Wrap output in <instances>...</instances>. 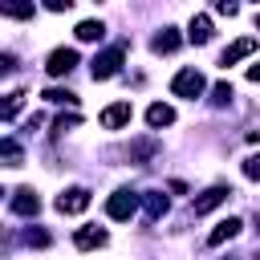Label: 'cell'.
Returning <instances> with one entry per match:
<instances>
[{
  "label": "cell",
  "mask_w": 260,
  "mask_h": 260,
  "mask_svg": "<svg viewBox=\"0 0 260 260\" xmlns=\"http://www.w3.org/2000/svg\"><path fill=\"white\" fill-rule=\"evenodd\" d=\"M45 98H49V102H65V106H77V93H69V89H57V85H53V89H45Z\"/></svg>",
  "instance_id": "20"
},
{
  "label": "cell",
  "mask_w": 260,
  "mask_h": 260,
  "mask_svg": "<svg viewBox=\"0 0 260 260\" xmlns=\"http://www.w3.org/2000/svg\"><path fill=\"white\" fill-rule=\"evenodd\" d=\"M146 122H150L154 130H162V126H171V122H175V110H171V106H162V102H154V106L146 110Z\"/></svg>",
  "instance_id": "12"
},
{
  "label": "cell",
  "mask_w": 260,
  "mask_h": 260,
  "mask_svg": "<svg viewBox=\"0 0 260 260\" xmlns=\"http://www.w3.org/2000/svg\"><path fill=\"white\" fill-rule=\"evenodd\" d=\"M0 154H4L8 167H20V146H16V138H4V142H0Z\"/></svg>",
  "instance_id": "18"
},
{
  "label": "cell",
  "mask_w": 260,
  "mask_h": 260,
  "mask_svg": "<svg viewBox=\"0 0 260 260\" xmlns=\"http://www.w3.org/2000/svg\"><path fill=\"white\" fill-rule=\"evenodd\" d=\"M37 207H41V199H37L32 187H20V191L12 195V211H16V215H37Z\"/></svg>",
  "instance_id": "10"
},
{
  "label": "cell",
  "mask_w": 260,
  "mask_h": 260,
  "mask_svg": "<svg viewBox=\"0 0 260 260\" xmlns=\"http://www.w3.org/2000/svg\"><path fill=\"white\" fill-rule=\"evenodd\" d=\"M20 98H24V93H20V89H16V93H8V98H4V110H0V118H4V122H12V118H16V110H20Z\"/></svg>",
  "instance_id": "19"
},
{
  "label": "cell",
  "mask_w": 260,
  "mask_h": 260,
  "mask_svg": "<svg viewBox=\"0 0 260 260\" xmlns=\"http://www.w3.org/2000/svg\"><path fill=\"white\" fill-rule=\"evenodd\" d=\"M228 195H232L228 187H207V191H203V195H199L191 207H195V215H207V211H215L219 203H228Z\"/></svg>",
  "instance_id": "6"
},
{
  "label": "cell",
  "mask_w": 260,
  "mask_h": 260,
  "mask_svg": "<svg viewBox=\"0 0 260 260\" xmlns=\"http://www.w3.org/2000/svg\"><path fill=\"white\" fill-rule=\"evenodd\" d=\"M211 102H215V106H228V102H232V85H228V81H219V85L211 89Z\"/></svg>",
  "instance_id": "21"
},
{
  "label": "cell",
  "mask_w": 260,
  "mask_h": 260,
  "mask_svg": "<svg viewBox=\"0 0 260 260\" xmlns=\"http://www.w3.org/2000/svg\"><path fill=\"white\" fill-rule=\"evenodd\" d=\"M179 41H183V37H179L175 28H162V32L150 41V49H154V53H175V49H179Z\"/></svg>",
  "instance_id": "14"
},
{
  "label": "cell",
  "mask_w": 260,
  "mask_h": 260,
  "mask_svg": "<svg viewBox=\"0 0 260 260\" xmlns=\"http://www.w3.org/2000/svg\"><path fill=\"white\" fill-rule=\"evenodd\" d=\"M195 45H207L211 41V16H191V32H187Z\"/></svg>",
  "instance_id": "13"
},
{
  "label": "cell",
  "mask_w": 260,
  "mask_h": 260,
  "mask_svg": "<svg viewBox=\"0 0 260 260\" xmlns=\"http://www.w3.org/2000/svg\"><path fill=\"white\" fill-rule=\"evenodd\" d=\"M142 203H146V219H162L167 215V195L162 191H150Z\"/></svg>",
  "instance_id": "15"
},
{
  "label": "cell",
  "mask_w": 260,
  "mask_h": 260,
  "mask_svg": "<svg viewBox=\"0 0 260 260\" xmlns=\"http://www.w3.org/2000/svg\"><path fill=\"white\" fill-rule=\"evenodd\" d=\"M248 81H260V65H252V69H248Z\"/></svg>",
  "instance_id": "28"
},
{
  "label": "cell",
  "mask_w": 260,
  "mask_h": 260,
  "mask_svg": "<svg viewBox=\"0 0 260 260\" xmlns=\"http://www.w3.org/2000/svg\"><path fill=\"white\" fill-rule=\"evenodd\" d=\"M77 122H81L77 114H69V118H57V134H61V130H69V126H77Z\"/></svg>",
  "instance_id": "24"
},
{
  "label": "cell",
  "mask_w": 260,
  "mask_h": 260,
  "mask_svg": "<svg viewBox=\"0 0 260 260\" xmlns=\"http://www.w3.org/2000/svg\"><path fill=\"white\" fill-rule=\"evenodd\" d=\"M244 179H260V154H248L244 158Z\"/></svg>",
  "instance_id": "22"
},
{
  "label": "cell",
  "mask_w": 260,
  "mask_h": 260,
  "mask_svg": "<svg viewBox=\"0 0 260 260\" xmlns=\"http://www.w3.org/2000/svg\"><path fill=\"white\" fill-rule=\"evenodd\" d=\"M215 12H219V16H236V12H240V8H236V4H228V0H223V4H215Z\"/></svg>",
  "instance_id": "26"
},
{
  "label": "cell",
  "mask_w": 260,
  "mask_h": 260,
  "mask_svg": "<svg viewBox=\"0 0 260 260\" xmlns=\"http://www.w3.org/2000/svg\"><path fill=\"white\" fill-rule=\"evenodd\" d=\"M0 12H4V16H16V20H24V16H32V4H24V0H12V4H0Z\"/></svg>",
  "instance_id": "17"
},
{
  "label": "cell",
  "mask_w": 260,
  "mask_h": 260,
  "mask_svg": "<svg viewBox=\"0 0 260 260\" xmlns=\"http://www.w3.org/2000/svg\"><path fill=\"white\" fill-rule=\"evenodd\" d=\"M134 211H138V195H134V191H126V187H122V191H114V195H110V203H106V215H110V219H130Z\"/></svg>",
  "instance_id": "3"
},
{
  "label": "cell",
  "mask_w": 260,
  "mask_h": 260,
  "mask_svg": "<svg viewBox=\"0 0 260 260\" xmlns=\"http://www.w3.org/2000/svg\"><path fill=\"white\" fill-rule=\"evenodd\" d=\"M106 240H110V236H106L102 228H81V232L73 236V244H77L81 252H89V248H106Z\"/></svg>",
  "instance_id": "11"
},
{
  "label": "cell",
  "mask_w": 260,
  "mask_h": 260,
  "mask_svg": "<svg viewBox=\"0 0 260 260\" xmlns=\"http://www.w3.org/2000/svg\"><path fill=\"white\" fill-rule=\"evenodd\" d=\"M126 122H130V102H114V106L102 110V126L106 130H122Z\"/></svg>",
  "instance_id": "8"
},
{
  "label": "cell",
  "mask_w": 260,
  "mask_h": 260,
  "mask_svg": "<svg viewBox=\"0 0 260 260\" xmlns=\"http://www.w3.org/2000/svg\"><path fill=\"white\" fill-rule=\"evenodd\" d=\"M240 228H244V223H240L236 215H228V219H219V223H215V232L207 236V244H211V248H219V244L236 240V236H240Z\"/></svg>",
  "instance_id": "9"
},
{
  "label": "cell",
  "mask_w": 260,
  "mask_h": 260,
  "mask_svg": "<svg viewBox=\"0 0 260 260\" xmlns=\"http://www.w3.org/2000/svg\"><path fill=\"white\" fill-rule=\"evenodd\" d=\"M203 85H207V81H203L199 69H179L175 81H171V93H175V98H199Z\"/></svg>",
  "instance_id": "2"
},
{
  "label": "cell",
  "mask_w": 260,
  "mask_h": 260,
  "mask_svg": "<svg viewBox=\"0 0 260 260\" xmlns=\"http://www.w3.org/2000/svg\"><path fill=\"white\" fill-rule=\"evenodd\" d=\"M12 65H16V57H12V53H4V57H0V73H12Z\"/></svg>",
  "instance_id": "27"
},
{
  "label": "cell",
  "mask_w": 260,
  "mask_h": 260,
  "mask_svg": "<svg viewBox=\"0 0 260 260\" xmlns=\"http://www.w3.org/2000/svg\"><path fill=\"white\" fill-rule=\"evenodd\" d=\"M45 8H49V12H69V0H49Z\"/></svg>",
  "instance_id": "25"
},
{
  "label": "cell",
  "mask_w": 260,
  "mask_h": 260,
  "mask_svg": "<svg viewBox=\"0 0 260 260\" xmlns=\"http://www.w3.org/2000/svg\"><path fill=\"white\" fill-rule=\"evenodd\" d=\"M122 53H126V45H114V49L98 53V57L89 61V73H93V81H110V77L122 69Z\"/></svg>",
  "instance_id": "1"
},
{
  "label": "cell",
  "mask_w": 260,
  "mask_h": 260,
  "mask_svg": "<svg viewBox=\"0 0 260 260\" xmlns=\"http://www.w3.org/2000/svg\"><path fill=\"white\" fill-rule=\"evenodd\" d=\"M89 207V191L85 187H69L65 195H57V211L61 215H81Z\"/></svg>",
  "instance_id": "4"
},
{
  "label": "cell",
  "mask_w": 260,
  "mask_h": 260,
  "mask_svg": "<svg viewBox=\"0 0 260 260\" xmlns=\"http://www.w3.org/2000/svg\"><path fill=\"white\" fill-rule=\"evenodd\" d=\"M73 65H77V49H53V53H49V65H45V69H49L53 77H61V73H69Z\"/></svg>",
  "instance_id": "7"
},
{
  "label": "cell",
  "mask_w": 260,
  "mask_h": 260,
  "mask_svg": "<svg viewBox=\"0 0 260 260\" xmlns=\"http://www.w3.org/2000/svg\"><path fill=\"white\" fill-rule=\"evenodd\" d=\"M256 24H260V12H256Z\"/></svg>",
  "instance_id": "29"
},
{
  "label": "cell",
  "mask_w": 260,
  "mask_h": 260,
  "mask_svg": "<svg viewBox=\"0 0 260 260\" xmlns=\"http://www.w3.org/2000/svg\"><path fill=\"white\" fill-rule=\"evenodd\" d=\"M102 32H106L102 20H81L77 24V41H102Z\"/></svg>",
  "instance_id": "16"
},
{
  "label": "cell",
  "mask_w": 260,
  "mask_h": 260,
  "mask_svg": "<svg viewBox=\"0 0 260 260\" xmlns=\"http://www.w3.org/2000/svg\"><path fill=\"white\" fill-rule=\"evenodd\" d=\"M24 240H28L32 248H49V232H28Z\"/></svg>",
  "instance_id": "23"
},
{
  "label": "cell",
  "mask_w": 260,
  "mask_h": 260,
  "mask_svg": "<svg viewBox=\"0 0 260 260\" xmlns=\"http://www.w3.org/2000/svg\"><path fill=\"white\" fill-rule=\"evenodd\" d=\"M252 53H256V37H240L236 45H228V49H223L219 65L228 69V65H236V61H244V57H252Z\"/></svg>",
  "instance_id": "5"
}]
</instances>
